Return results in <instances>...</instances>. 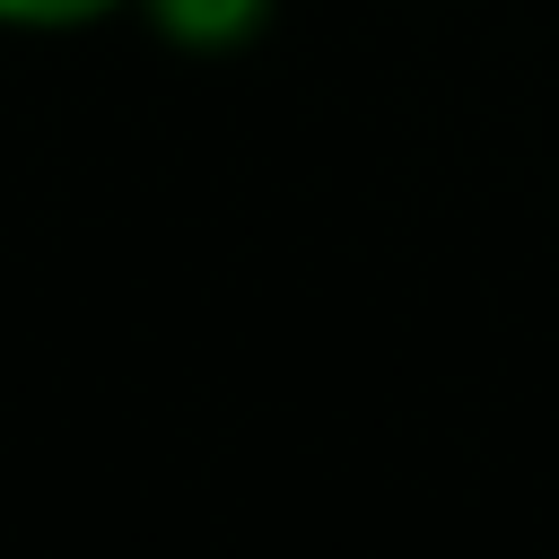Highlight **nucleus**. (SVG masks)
<instances>
[{"label":"nucleus","instance_id":"1","mask_svg":"<svg viewBox=\"0 0 559 559\" xmlns=\"http://www.w3.org/2000/svg\"><path fill=\"white\" fill-rule=\"evenodd\" d=\"M148 17H157V35L218 52V44H245L271 17V0H148Z\"/></svg>","mask_w":559,"mask_h":559},{"label":"nucleus","instance_id":"2","mask_svg":"<svg viewBox=\"0 0 559 559\" xmlns=\"http://www.w3.org/2000/svg\"><path fill=\"white\" fill-rule=\"evenodd\" d=\"M122 0H0V26H87Z\"/></svg>","mask_w":559,"mask_h":559}]
</instances>
